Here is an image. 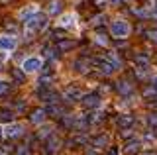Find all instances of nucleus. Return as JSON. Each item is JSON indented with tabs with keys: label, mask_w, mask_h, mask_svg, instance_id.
<instances>
[{
	"label": "nucleus",
	"mask_w": 157,
	"mask_h": 155,
	"mask_svg": "<svg viewBox=\"0 0 157 155\" xmlns=\"http://www.w3.org/2000/svg\"><path fill=\"white\" fill-rule=\"evenodd\" d=\"M134 122H136V118L132 114H122L120 118H118V126H120L122 130H124V128H132Z\"/></svg>",
	"instance_id": "0eeeda50"
},
{
	"label": "nucleus",
	"mask_w": 157,
	"mask_h": 155,
	"mask_svg": "<svg viewBox=\"0 0 157 155\" xmlns=\"http://www.w3.org/2000/svg\"><path fill=\"white\" fill-rule=\"evenodd\" d=\"M59 24H61V26H65V28L75 26V16H73V14H65V16L59 20Z\"/></svg>",
	"instance_id": "dca6fc26"
},
{
	"label": "nucleus",
	"mask_w": 157,
	"mask_h": 155,
	"mask_svg": "<svg viewBox=\"0 0 157 155\" xmlns=\"http://www.w3.org/2000/svg\"><path fill=\"white\" fill-rule=\"evenodd\" d=\"M12 77L18 81V83H24V81H26V73H24L22 69H18V67H16V69H12Z\"/></svg>",
	"instance_id": "412c9836"
},
{
	"label": "nucleus",
	"mask_w": 157,
	"mask_h": 155,
	"mask_svg": "<svg viewBox=\"0 0 157 155\" xmlns=\"http://www.w3.org/2000/svg\"><path fill=\"white\" fill-rule=\"evenodd\" d=\"M96 65H98V71L100 73H104V75H112V73H114V67L110 65V63H108L106 59L102 61V59H98L96 61Z\"/></svg>",
	"instance_id": "9d476101"
},
{
	"label": "nucleus",
	"mask_w": 157,
	"mask_h": 155,
	"mask_svg": "<svg viewBox=\"0 0 157 155\" xmlns=\"http://www.w3.org/2000/svg\"><path fill=\"white\" fill-rule=\"evenodd\" d=\"M130 24L124 22V20H116V22H112V26H110V33L114 37H118V40H126L128 36H130Z\"/></svg>",
	"instance_id": "f03ea898"
},
{
	"label": "nucleus",
	"mask_w": 157,
	"mask_h": 155,
	"mask_svg": "<svg viewBox=\"0 0 157 155\" xmlns=\"http://www.w3.org/2000/svg\"><path fill=\"white\" fill-rule=\"evenodd\" d=\"M24 22H26V33H28V37H33V33L45 30L47 24H49L47 16H45V14H41V12H36L33 16H29L28 20H24Z\"/></svg>",
	"instance_id": "f257e3e1"
},
{
	"label": "nucleus",
	"mask_w": 157,
	"mask_h": 155,
	"mask_svg": "<svg viewBox=\"0 0 157 155\" xmlns=\"http://www.w3.org/2000/svg\"><path fill=\"white\" fill-rule=\"evenodd\" d=\"M94 2H96V4H98V6H104V4H106V2H108V0H94Z\"/></svg>",
	"instance_id": "473e14b6"
},
{
	"label": "nucleus",
	"mask_w": 157,
	"mask_h": 155,
	"mask_svg": "<svg viewBox=\"0 0 157 155\" xmlns=\"http://www.w3.org/2000/svg\"><path fill=\"white\" fill-rule=\"evenodd\" d=\"M45 112H49L51 116H57V118H61V116H63V108H61V106L51 104V106H47V110H45Z\"/></svg>",
	"instance_id": "aec40b11"
},
{
	"label": "nucleus",
	"mask_w": 157,
	"mask_h": 155,
	"mask_svg": "<svg viewBox=\"0 0 157 155\" xmlns=\"http://www.w3.org/2000/svg\"><path fill=\"white\" fill-rule=\"evenodd\" d=\"M43 118H45V110H36V112L32 114V122L33 124H41Z\"/></svg>",
	"instance_id": "6ab92c4d"
},
{
	"label": "nucleus",
	"mask_w": 157,
	"mask_h": 155,
	"mask_svg": "<svg viewBox=\"0 0 157 155\" xmlns=\"http://www.w3.org/2000/svg\"><path fill=\"white\" fill-rule=\"evenodd\" d=\"M61 10H63V2H61V0H53L51 6H49V14L57 16V14H61Z\"/></svg>",
	"instance_id": "2eb2a0df"
},
{
	"label": "nucleus",
	"mask_w": 157,
	"mask_h": 155,
	"mask_svg": "<svg viewBox=\"0 0 157 155\" xmlns=\"http://www.w3.org/2000/svg\"><path fill=\"white\" fill-rule=\"evenodd\" d=\"M88 65H90V63H88L85 57H81V59H77V61H75V69H77V71H81V73H85Z\"/></svg>",
	"instance_id": "a211bd4d"
},
{
	"label": "nucleus",
	"mask_w": 157,
	"mask_h": 155,
	"mask_svg": "<svg viewBox=\"0 0 157 155\" xmlns=\"http://www.w3.org/2000/svg\"><path fill=\"white\" fill-rule=\"evenodd\" d=\"M153 6H155V14H157V2H155V4H153Z\"/></svg>",
	"instance_id": "4c0bfd02"
},
{
	"label": "nucleus",
	"mask_w": 157,
	"mask_h": 155,
	"mask_svg": "<svg viewBox=\"0 0 157 155\" xmlns=\"http://www.w3.org/2000/svg\"><path fill=\"white\" fill-rule=\"evenodd\" d=\"M108 2H110V4H112V6H118V4H120V2H122V0H108Z\"/></svg>",
	"instance_id": "72a5a7b5"
},
{
	"label": "nucleus",
	"mask_w": 157,
	"mask_h": 155,
	"mask_svg": "<svg viewBox=\"0 0 157 155\" xmlns=\"http://www.w3.org/2000/svg\"><path fill=\"white\" fill-rule=\"evenodd\" d=\"M39 67H41V59H39V57H28V59L22 63L24 73H33V71H37Z\"/></svg>",
	"instance_id": "7ed1b4c3"
},
{
	"label": "nucleus",
	"mask_w": 157,
	"mask_h": 155,
	"mask_svg": "<svg viewBox=\"0 0 157 155\" xmlns=\"http://www.w3.org/2000/svg\"><path fill=\"white\" fill-rule=\"evenodd\" d=\"M92 143H94L96 147H104V145L108 143V138H106V135H98V138H96Z\"/></svg>",
	"instance_id": "5701e85b"
},
{
	"label": "nucleus",
	"mask_w": 157,
	"mask_h": 155,
	"mask_svg": "<svg viewBox=\"0 0 157 155\" xmlns=\"http://www.w3.org/2000/svg\"><path fill=\"white\" fill-rule=\"evenodd\" d=\"M108 155H118V149H116V147H112L110 151H108Z\"/></svg>",
	"instance_id": "f704fd0d"
},
{
	"label": "nucleus",
	"mask_w": 157,
	"mask_h": 155,
	"mask_svg": "<svg viewBox=\"0 0 157 155\" xmlns=\"http://www.w3.org/2000/svg\"><path fill=\"white\" fill-rule=\"evenodd\" d=\"M82 104L86 106V108H98L100 106V98H98V94H88L82 98Z\"/></svg>",
	"instance_id": "6e6552de"
},
{
	"label": "nucleus",
	"mask_w": 157,
	"mask_h": 155,
	"mask_svg": "<svg viewBox=\"0 0 157 155\" xmlns=\"http://www.w3.org/2000/svg\"><path fill=\"white\" fill-rule=\"evenodd\" d=\"M147 124H149L151 128H157V112H151L147 116Z\"/></svg>",
	"instance_id": "b1692460"
},
{
	"label": "nucleus",
	"mask_w": 157,
	"mask_h": 155,
	"mask_svg": "<svg viewBox=\"0 0 157 155\" xmlns=\"http://www.w3.org/2000/svg\"><path fill=\"white\" fill-rule=\"evenodd\" d=\"M0 71H2V61H0Z\"/></svg>",
	"instance_id": "58836bf2"
},
{
	"label": "nucleus",
	"mask_w": 157,
	"mask_h": 155,
	"mask_svg": "<svg viewBox=\"0 0 157 155\" xmlns=\"http://www.w3.org/2000/svg\"><path fill=\"white\" fill-rule=\"evenodd\" d=\"M37 83H39V86H43V89H45V86H49V83H51V77L45 75V77H41V79L37 81Z\"/></svg>",
	"instance_id": "a878e982"
},
{
	"label": "nucleus",
	"mask_w": 157,
	"mask_h": 155,
	"mask_svg": "<svg viewBox=\"0 0 157 155\" xmlns=\"http://www.w3.org/2000/svg\"><path fill=\"white\" fill-rule=\"evenodd\" d=\"M59 139H55V135H51V138H49V142H47V151H53V149H57L59 147Z\"/></svg>",
	"instance_id": "4be33fe9"
},
{
	"label": "nucleus",
	"mask_w": 157,
	"mask_h": 155,
	"mask_svg": "<svg viewBox=\"0 0 157 155\" xmlns=\"http://www.w3.org/2000/svg\"><path fill=\"white\" fill-rule=\"evenodd\" d=\"M134 63H136V67H140V69H145V67L149 65V57H147L145 53H140V55H136Z\"/></svg>",
	"instance_id": "9b49d317"
},
{
	"label": "nucleus",
	"mask_w": 157,
	"mask_h": 155,
	"mask_svg": "<svg viewBox=\"0 0 157 155\" xmlns=\"http://www.w3.org/2000/svg\"><path fill=\"white\" fill-rule=\"evenodd\" d=\"M141 149V143L137 142V139H132V142H128L126 143V147H124V153H128V155H136L137 151Z\"/></svg>",
	"instance_id": "1a4fd4ad"
},
{
	"label": "nucleus",
	"mask_w": 157,
	"mask_h": 155,
	"mask_svg": "<svg viewBox=\"0 0 157 155\" xmlns=\"http://www.w3.org/2000/svg\"><path fill=\"white\" fill-rule=\"evenodd\" d=\"M73 43L71 40H59L57 41V51H69V49H73Z\"/></svg>",
	"instance_id": "ddd939ff"
},
{
	"label": "nucleus",
	"mask_w": 157,
	"mask_h": 155,
	"mask_svg": "<svg viewBox=\"0 0 157 155\" xmlns=\"http://www.w3.org/2000/svg\"><path fill=\"white\" fill-rule=\"evenodd\" d=\"M155 94H157V90L153 89V86H149V89L144 90V96H145V98H149V96H155Z\"/></svg>",
	"instance_id": "cd10ccee"
},
{
	"label": "nucleus",
	"mask_w": 157,
	"mask_h": 155,
	"mask_svg": "<svg viewBox=\"0 0 157 155\" xmlns=\"http://www.w3.org/2000/svg\"><path fill=\"white\" fill-rule=\"evenodd\" d=\"M37 12V6H29V8H24L22 12H20V18H22V20H28L29 16H33V14Z\"/></svg>",
	"instance_id": "f3484780"
},
{
	"label": "nucleus",
	"mask_w": 157,
	"mask_h": 155,
	"mask_svg": "<svg viewBox=\"0 0 157 155\" xmlns=\"http://www.w3.org/2000/svg\"><path fill=\"white\" fill-rule=\"evenodd\" d=\"M147 37H149V41L157 43V30H149V32H147Z\"/></svg>",
	"instance_id": "c85d7f7f"
},
{
	"label": "nucleus",
	"mask_w": 157,
	"mask_h": 155,
	"mask_svg": "<svg viewBox=\"0 0 157 155\" xmlns=\"http://www.w3.org/2000/svg\"><path fill=\"white\" fill-rule=\"evenodd\" d=\"M22 132H24L22 124H12V122L8 124V128H6V130H2V134L6 135V138H16V135H20Z\"/></svg>",
	"instance_id": "39448f33"
},
{
	"label": "nucleus",
	"mask_w": 157,
	"mask_h": 155,
	"mask_svg": "<svg viewBox=\"0 0 157 155\" xmlns=\"http://www.w3.org/2000/svg\"><path fill=\"white\" fill-rule=\"evenodd\" d=\"M12 120H14V112H12V110H8V108L0 110V122H6V124H10Z\"/></svg>",
	"instance_id": "4468645a"
},
{
	"label": "nucleus",
	"mask_w": 157,
	"mask_h": 155,
	"mask_svg": "<svg viewBox=\"0 0 157 155\" xmlns=\"http://www.w3.org/2000/svg\"><path fill=\"white\" fill-rule=\"evenodd\" d=\"M51 130H53L51 126H43V128L39 130V134H37V135H39V138H45V135H51Z\"/></svg>",
	"instance_id": "393cba45"
},
{
	"label": "nucleus",
	"mask_w": 157,
	"mask_h": 155,
	"mask_svg": "<svg viewBox=\"0 0 157 155\" xmlns=\"http://www.w3.org/2000/svg\"><path fill=\"white\" fill-rule=\"evenodd\" d=\"M145 155H155V153H145Z\"/></svg>",
	"instance_id": "ea45409f"
},
{
	"label": "nucleus",
	"mask_w": 157,
	"mask_h": 155,
	"mask_svg": "<svg viewBox=\"0 0 157 155\" xmlns=\"http://www.w3.org/2000/svg\"><path fill=\"white\" fill-rule=\"evenodd\" d=\"M65 98L67 100H81L82 98V90L77 89V86H69L65 90Z\"/></svg>",
	"instance_id": "423d86ee"
},
{
	"label": "nucleus",
	"mask_w": 157,
	"mask_h": 155,
	"mask_svg": "<svg viewBox=\"0 0 157 155\" xmlns=\"http://www.w3.org/2000/svg\"><path fill=\"white\" fill-rule=\"evenodd\" d=\"M8 93V83H4V81H0V94Z\"/></svg>",
	"instance_id": "7c9ffc66"
},
{
	"label": "nucleus",
	"mask_w": 157,
	"mask_h": 155,
	"mask_svg": "<svg viewBox=\"0 0 157 155\" xmlns=\"http://www.w3.org/2000/svg\"><path fill=\"white\" fill-rule=\"evenodd\" d=\"M86 155H98V153H96V151H88Z\"/></svg>",
	"instance_id": "c9c22d12"
},
{
	"label": "nucleus",
	"mask_w": 157,
	"mask_h": 155,
	"mask_svg": "<svg viewBox=\"0 0 157 155\" xmlns=\"http://www.w3.org/2000/svg\"><path fill=\"white\" fill-rule=\"evenodd\" d=\"M43 100H45V102H55V100H57V94H53V93H43Z\"/></svg>",
	"instance_id": "bb28decb"
},
{
	"label": "nucleus",
	"mask_w": 157,
	"mask_h": 155,
	"mask_svg": "<svg viewBox=\"0 0 157 155\" xmlns=\"http://www.w3.org/2000/svg\"><path fill=\"white\" fill-rule=\"evenodd\" d=\"M16 45H18L16 37H12V36H0V49H2V51H14V49H16Z\"/></svg>",
	"instance_id": "20e7f679"
},
{
	"label": "nucleus",
	"mask_w": 157,
	"mask_h": 155,
	"mask_svg": "<svg viewBox=\"0 0 157 155\" xmlns=\"http://www.w3.org/2000/svg\"><path fill=\"white\" fill-rule=\"evenodd\" d=\"M2 135H4V134H2V128H0V139H2Z\"/></svg>",
	"instance_id": "e433bc0d"
},
{
	"label": "nucleus",
	"mask_w": 157,
	"mask_h": 155,
	"mask_svg": "<svg viewBox=\"0 0 157 155\" xmlns=\"http://www.w3.org/2000/svg\"><path fill=\"white\" fill-rule=\"evenodd\" d=\"M102 22H106V16H96L94 20H92V24H94V26H100Z\"/></svg>",
	"instance_id": "c756f323"
},
{
	"label": "nucleus",
	"mask_w": 157,
	"mask_h": 155,
	"mask_svg": "<svg viewBox=\"0 0 157 155\" xmlns=\"http://www.w3.org/2000/svg\"><path fill=\"white\" fill-rule=\"evenodd\" d=\"M6 28H8V30H10V32H12V33H14V32H16V26H14V24H6Z\"/></svg>",
	"instance_id": "2f4dec72"
},
{
	"label": "nucleus",
	"mask_w": 157,
	"mask_h": 155,
	"mask_svg": "<svg viewBox=\"0 0 157 155\" xmlns=\"http://www.w3.org/2000/svg\"><path fill=\"white\" fill-rule=\"evenodd\" d=\"M116 90H118L120 94H130V93H132V85L128 83V81H120V83L116 85Z\"/></svg>",
	"instance_id": "f8f14e48"
}]
</instances>
